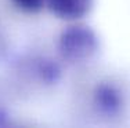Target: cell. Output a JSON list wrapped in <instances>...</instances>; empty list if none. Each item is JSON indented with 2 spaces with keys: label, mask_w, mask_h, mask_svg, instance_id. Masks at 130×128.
<instances>
[{
  "label": "cell",
  "mask_w": 130,
  "mask_h": 128,
  "mask_svg": "<svg viewBox=\"0 0 130 128\" xmlns=\"http://www.w3.org/2000/svg\"><path fill=\"white\" fill-rule=\"evenodd\" d=\"M20 4H22L24 7H28V8H35L42 3V0H18Z\"/></svg>",
  "instance_id": "2"
},
{
  "label": "cell",
  "mask_w": 130,
  "mask_h": 128,
  "mask_svg": "<svg viewBox=\"0 0 130 128\" xmlns=\"http://www.w3.org/2000/svg\"><path fill=\"white\" fill-rule=\"evenodd\" d=\"M89 0H53V6L65 15H78L85 11Z\"/></svg>",
  "instance_id": "1"
}]
</instances>
